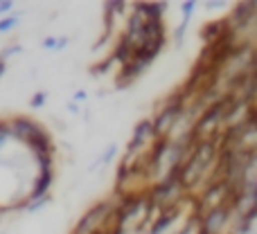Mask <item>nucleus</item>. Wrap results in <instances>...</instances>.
Listing matches in <instances>:
<instances>
[{"instance_id": "f257e3e1", "label": "nucleus", "mask_w": 257, "mask_h": 234, "mask_svg": "<svg viewBox=\"0 0 257 234\" xmlns=\"http://www.w3.org/2000/svg\"><path fill=\"white\" fill-rule=\"evenodd\" d=\"M212 151H214V144L212 142H208V140L201 142V144L196 146V151L190 155L187 164L181 169V173H178L183 187H194V182H199L201 173L208 169L210 160H212Z\"/></svg>"}, {"instance_id": "f03ea898", "label": "nucleus", "mask_w": 257, "mask_h": 234, "mask_svg": "<svg viewBox=\"0 0 257 234\" xmlns=\"http://www.w3.org/2000/svg\"><path fill=\"white\" fill-rule=\"evenodd\" d=\"M183 117V102H176V104H167L165 111L158 113V117L154 119V133L156 137H163V133H169L172 131L174 124H178V119Z\"/></svg>"}, {"instance_id": "7ed1b4c3", "label": "nucleus", "mask_w": 257, "mask_h": 234, "mask_svg": "<svg viewBox=\"0 0 257 234\" xmlns=\"http://www.w3.org/2000/svg\"><path fill=\"white\" fill-rule=\"evenodd\" d=\"M108 209H111V205H108V203H102V205H97V207H93L79 221V225H77L75 234H95V230L99 227L97 223H102L104 218L108 216Z\"/></svg>"}, {"instance_id": "20e7f679", "label": "nucleus", "mask_w": 257, "mask_h": 234, "mask_svg": "<svg viewBox=\"0 0 257 234\" xmlns=\"http://www.w3.org/2000/svg\"><path fill=\"white\" fill-rule=\"evenodd\" d=\"M151 137H156V133H154V122H151V119H142V122L136 126V131H133V137H131V142H128V151L133 153L136 149L145 146L147 140H151Z\"/></svg>"}, {"instance_id": "39448f33", "label": "nucleus", "mask_w": 257, "mask_h": 234, "mask_svg": "<svg viewBox=\"0 0 257 234\" xmlns=\"http://www.w3.org/2000/svg\"><path fill=\"white\" fill-rule=\"evenodd\" d=\"M136 9L147 21H163L165 12H167V3H138Z\"/></svg>"}, {"instance_id": "423d86ee", "label": "nucleus", "mask_w": 257, "mask_h": 234, "mask_svg": "<svg viewBox=\"0 0 257 234\" xmlns=\"http://www.w3.org/2000/svg\"><path fill=\"white\" fill-rule=\"evenodd\" d=\"M255 12H257V3H241V5H237V7H235V14H232L237 23H235L232 27L246 25V21L255 16Z\"/></svg>"}, {"instance_id": "0eeeda50", "label": "nucleus", "mask_w": 257, "mask_h": 234, "mask_svg": "<svg viewBox=\"0 0 257 234\" xmlns=\"http://www.w3.org/2000/svg\"><path fill=\"white\" fill-rule=\"evenodd\" d=\"M176 216H178V209H172V212H165L163 216H160L158 221L154 223V227L149 230V234H163V232L167 230V227L174 223V218H176Z\"/></svg>"}, {"instance_id": "6e6552de", "label": "nucleus", "mask_w": 257, "mask_h": 234, "mask_svg": "<svg viewBox=\"0 0 257 234\" xmlns=\"http://www.w3.org/2000/svg\"><path fill=\"white\" fill-rule=\"evenodd\" d=\"M194 7H196L194 0H187V3L181 5V14H183V23H185V25H190L192 14H194Z\"/></svg>"}, {"instance_id": "1a4fd4ad", "label": "nucleus", "mask_w": 257, "mask_h": 234, "mask_svg": "<svg viewBox=\"0 0 257 234\" xmlns=\"http://www.w3.org/2000/svg\"><path fill=\"white\" fill-rule=\"evenodd\" d=\"M16 23H18V16H7V18H3V21H0V34H7V32L12 30Z\"/></svg>"}, {"instance_id": "9d476101", "label": "nucleus", "mask_w": 257, "mask_h": 234, "mask_svg": "<svg viewBox=\"0 0 257 234\" xmlns=\"http://www.w3.org/2000/svg\"><path fill=\"white\" fill-rule=\"evenodd\" d=\"M50 203V196H45V198H30V203L25 205L27 212H34V209H41V205Z\"/></svg>"}, {"instance_id": "9b49d317", "label": "nucleus", "mask_w": 257, "mask_h": 234, "mask_svg": "<svg viewBox=\"0 0 257 234\" xmlns=\"http://www.w3.org/2000/svg\"><path fill=\"white\" fill-rule=\"evenodd\" d=\"M18 52H23L21 45H9V48H5L3 52H0V59H3V61H7L9 57H14V54H18Z\"/></svg>"}, {"instance_id": "f8f14e48", "label": "nucleus", "mask_w": 257, "mask_h": 234, "mask_svg": "<svg viewBox=\"0 0 257 234\" xmlns=\"http://www.w3.org/2000/svg\"><path fill=\"white\" fill-rule=\"evenodd\" d=\"M45 99H48V95H45V93H36L34 97H32L30 106H32V108H41V106H45Z\"/></svg>"}, {"instance_id": "ddd939ff", "label": "nucleus", "mask_w": 257, "mask_h": 234, "mask_svg": "<svg viewBox=\"0 0 257 234\" xmlns=\"http://www.w3.org/2000/svg\"><path fill=\"white\" fill-rule=\"evenodd\" d=\"M115 151H117V146H115V144H111L106 151H104V155H102V158H99V162H97V164H106L108 160L113 158V153H115Z\"/></svg>"}, {"instance_id": "4468645a", "label": "nucleus", "mask_w": 257, "mask_h": 234, "mask_svg": "<svg viewBox=\"0 0 257 234\" xmlns=\"http://www.w3.org/2000/svg\"><path fill=\"white\" fill-rule=\"evenodd\" d=\"M43 48L45 50H57V36H48V39H43Z\"/></svg>"}, {"instance_id": "2eb2a0df", "label": "nucleus", "mask_w": 257, "mask_h": 234, "mask_svg": "<svg viewBox=\"0 0 257 234\" xmlns=\"http://www.w3.org/2000/svg\"><path fill=\"white\" fill-rule=\"evenodd\" d=\"M9 9H14V3H12V0H3V3H0V16H3V14H7Z\"/></svg>"}, {"instance_id": "dca6fc26", "label": "nucleus", "mask_w": 257, "mask_h": 234, "mask_svg": "<svg viewBox=\"0 0 257 234\" xmlns=\"http://www.w3.org/2000/svg\"><path fill=\"white\" fill-rule=\"evenodd\" d=\"M72 99H75V102H86V90H77V93L72 95Z\"/></svg>"}, {"instance_id": "f3484780", "label": "nucleus", "mask_w": 257, "mask_h": 234, "mask_svg": "<svg viewBox=\"0 0 257 234\" xmlns=\"http://www.w3.org/2000/svg\"><path fill=\"white\" fill-rule=\"evenodd\" d=\"M5 72H7V61H3V59H0V79H3Z\"/></svg>"}, {"instance_id": "a211bd4d", "label": "nucleus", "mask_w": 257, "mask_h": 234, "mask_svg": "<svg viewBox=\"0 0 257 234\" xmlns=\"http://www.w3.org/2000/svg\"><path fill=\"white\" fill-rule=\"evenodd\" d=\"M68 111H70V113H77V104H75V102L68 104Z\"/></svg>"}, {"instance_id": "6ab92c4d", "label": "nucleus", "mask_w": 257, "mask_h": 234, "mask_svg": "<svg viewBox=\"0 0 257 234\" xmlns=\"http://www.w3.org/2000/svg\"><path fill=\"white\" fill-rule=\"evenodd\" d=\"M250 234H257V232H250Z\"/></svg>"}]
</instances>
